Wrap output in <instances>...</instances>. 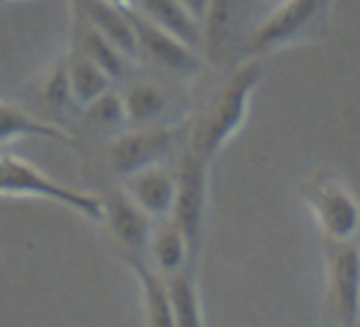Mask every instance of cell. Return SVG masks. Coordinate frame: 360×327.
<instances>
[{
  "label": "cell",
  "instance_id": "obj_26",
  "mask_svg": "<svg viewBox=\"0 0 360 327\" xmlns=\"http://www.w3.org/2000/svg\"><path fill=\"white\" fill-rule=\"evenodd\" d=\"M358 304H360V298H358Z\"/></svg>",
  "mask_w": 360,
  "mask_h": 327
},
{
  "label": "cell",
  "instance_id": "obj_21",
  "mask_svg": "<svg viewBox=\"0 0 360 327\" xmlns=\"http://www.w3.org/2000/svg\"><path fill=\"white\" fill-rule=\"evenodd\" d=\"M41 100H44L50 109H64L66 105L73 102V98H70L68 57L66 55L57 59L55 64L46 70L44 80H41Z\"/></svg>",
  "mask_w": 360,
  "mask_h": 327
},
{
  "label": "cell",
  "instance_id": "obj_9",
  "mask_svg": "<svg viewBox=\"0 0 360 327\" xmlns=\"http://www.w3.org/2000/svg\"><path fill=\"white\" fill-rule=\"evenodd\" d=\"M102 204H105L102 221L107 223L125 261L148 259L154 221L122 189L111 191L109 196L102 198Z\"/></svg>",
  "mask_w": 360,
  "mask_h": 327
},
{
  "label": "cell",
  "instance_id": "obj_7",
  "mask_svg": "<svg viewBox=\"0 0 360 327\" xmlns=\"http://www.w3.org/2000/svg\"><path fill=\"white\" fill-rule=\"evenodd\" d=\"M129 18L136 35L139 55H146L152 64H157L166 73L179 80H195L202 73V57L198 48L184 44L181 39L166 32V30L150 23L139 12L129 7Z\"/></svg>",
  "mask_w": 360,
  "mask_h": 327
},
{
  "label": "cell",
  "instance_id": "obj_25",
  "mask_svg": "<svg viewBox=\"0 0 360 327\" xmlns=\"http://www.w3.org/2000/svg\"><path fill=\"white\" fill-rule=\"evenodd\" d=\"M356 327H360V321H358V325H356Z\"/></svg>",
  "mask_w": 360,
  "mask_h": 327
},
{
  "label": "cell",
  "instance_id": "obj_4",
  "mask_svg": "<svg viewBox=\"0 0 360 327\" xmlns=\"http://www.w3.org/2000/svg\"><path fill=\"white\" fill-rule=\"evenodd\" d=\"M191 123L184 125H148V128H131L120 132L111 141L107 150L109 168L118 178H129L134 173L163 166L177 152H184L188 141Z\"/></svg>",
  "mask_w": 360,
  "mask_h": 327
},
{
  "label": "cell",
  "instance_id": "obj_16",
  "mask_svg": "<svg viewBox=\"0 0 360 327\" xmlns=\"http://www.w3.org/2000/svg\"><path fill=\"white\" fill-rule=\"evenodd\" d=\"M122 100H125L127 123L134 128L159 125L170 107L168 91L161 85H157V82H148V80L129 85V89L122 94Z\"/></svg>",
  "mask_w": 360,
  "mask_h": 327
},
{
  "label": "cell",
  "instance_id": "obj_2",
  "mask_svg": "<svg viewBox=\"0 0 360 327\" xmlns=\"http://www.w3.org/2000/svg\"><path fill=\"white\" fill-rule=\"evenodd\" d=\"M335 0H281L261 14L243 41V55L256 59L320 37Z\"/></svg>",
  "mask_w": 360,
  "mask_h": 327
},
{
  "label": "cell",
  "instance_id": "obj_11",
  "mask_svg": "<svg viewBox=\"0 0 360 327\" xmlns=\"http://www.w3.org/2000/svg\"><path fill=\"white\" fill-rule=\"evenodd\" d=\"M122 191L148 214L152 221L170 218L174 193H177V178L168 168L157 166L125 178Z\"/></svg>",
  "mask_w": 360,
  "mask_h": 327
},
{
  "label": "cell",
  "instance_id": "obj_3",
  "mask_svg": "<svg viewBox=\"0 0 360 327\" xmlns=\"http://www.w3.org/2000/svg\"><path fill=\"white\" fill-rule=\"evenodd\" d=\"M0 198L46 200L89 221H102V214H105L102 196L68 187V184L50 178L37 164L18 157L14 152L0 155Z\"/></svg>",
  "mask_w": 360,
  "mask_h": 327
},
{
  "label": "cell",
  "instance_id": "obj_8",
  "mask_svg": "<svg viewBox=\"0 0 360 327\" xmlns=\"http://www.w3.org/2000/svg\"><path fill=\"white\" fill-rule=\"evenodd\" d=\"M328 295L340 327H356L360 319V250L352 241H328Z\"/></svg>",
  "mask_w": 360,
  "mask_h": 327
},
{
  "label": "cell",
  "instance_id": "obj_24",
  "mask_svg": "<svg viewBox=\"0 0 360 327\" xmlns=\"http://www.w3.org/2000/svg\"><path fill=\"white\" fill-rule=\"evenodd\" d=\"M0 261H3V254H0Z\"/></svg>",
  "mask_w": 360,
  "mask_h": 327
},
{
  "label": "cell",
  "instance_id": "obj_1",
  "mask_svg": "<svg viewBox=\"0 0 360 327\" xmlns=\"http://www.w3.org/2000/svg\"><path fill=\"white\" fill-rule=\"evenodd\" d=\"M259 82L261 64L256 59L236 66L224 85L215 91L207 109L191 123L186 150L207 161L218 157L220 150L243 130Z\"/></svg>",
  "mask_w": 360,
  "mask_h": 327
},
{
  "label": "cell",
  "instance_id": "obj_22",
  "mask_svg": "<svg viewBox=\"0 0 360 327\" xmlns=\"http://www.w3.org/2000/svg\"><path fill=\"white\" fill-rule=\"evenodd\" d=\"M179 3L188 9V12L200 20L202 30H204V20H207V14L211 9V0H179Z\"/></svg>",
  "mask_w": 360,
  "mask_h": 327
},
{
  "label": "cell",
  "instance_id": "obj_6",
  "mask_svg": "<svg viewBox=\"0 0 360 327\" xmlns=\"http://www.w3.org/2000/svg\"><path fill=\"white\" fill-rule=\"evenodd\" d=\"M302 196L328 241H352L360 232V204L333 175H315L302 187Z\"/></svg>",
  "mask_w": 360,
  "mask_h": 327
},
{
  "label": "cell",
  "instance_id": "obj_12",
  "mask_svg": "<svg viewBox=\"0 0 360 327\" xmlns=\"http://www.w3.org/2000/svg\"><path fill=\"white\" fill-rule=\"evenodd\" d=\"M129 7L150 23L166 30L193 48L204 46L202 23L195 18L179 0H129Z\"/></svg>",
  "mask_w": 360,
  "mask_h": 327
},
{
  "label": "cell",
  "instance_id": "obj_10",
  "mask_svg": "<svg viewBox=\"0 0 360 327\" xmlns=\"http://www.w3.org/2000/svg\"><path fill=\"white\" fill-rule=\"evenodd\" d=\"M70 5H73V12L84 18L94 30H98L122 57H139V44L129 18V7H120L111 0H70Z\"/></svg>",
  "mask_w": 360,
  "mask_h": 327
},
{
  "label": "cell",
  "instance_id": "obj_19",
  "mask_svg": "<svg viewBox=\"0 0 360 327\" xmlns=\"http://www.w3.org/2000/svg\"><path fill=\"white\" fill-rule=\"evenodd\" d=\"M66 57H68L70 98H73V105L84 109L96 98L105 94V91L111 89V78L98 64H94L84 55L75 53V50H70Z\"/></svg>",
  "mask_w": 360,
  "mask_h": 327
},
{
  "label": "cell",
  "instance_id": "obj_13",
  "mask_svg": "<svg viewBox=\"0 0 360 327\" xmlns=\"http://www.w3.org/2000/svg\"><path fill=\"white\" fill-rule=\"evenodd\" d=\"M16 139H48L55 143L75 141L64 128L30 114L23 107L0 98V143H9Z\"/></svg>",
  "mask_w": 360,
  "mask_h": 327
},
{
  "label": "cell",
  "instance_id": "obj_20",
  "mask_svg": "<svg viewBox=\"0 0 360 327\" xmlns=\"http://www.w3.org/2000/svg\"><path fill=\"white\" fill-rule=\"evenodd\" d=\"M84 118L94 125L96 130H120L129 125L127 123V111H125V100H122V94L109 89L105 91L100 98H96L91 105H86L84 109Z\"/></svg>",
  "mask_w": 360,
  "mask_h": 327
},
{
  "label": "cell",
  "instance_id": "obj_17",
  "mask_svg": "<svg viewBox=\"0 0 360 327\" xmlns=\"http://www.w3.org/2000/svg\"><path fill=\"white\" fill-rule=\"evenodd\" d=\"M70 50H75V53L84 55L86 59L94 61V64H98L111 80L120 78L122 70H125L127 59L122 57L98 30L91 27L86 20L77 16L75 12H73V48Z\"/></svg>",
  "mask_w": 360,
  "mask_h": 327
},
{
  "label": "cell",
  "instance_id": "obj_5",
  "mask_svg": "<svg viewBox=\"0 0 360 327\" xmlns=\"http://www.w3.org/2000/svg\"><path fill=\"white\" fill-rule=\"evenodd\" d=\"M209 175H211V161L202 159L195 152L184 148L179 157V166L174 171L177 193H174V204L168 221L177 225V230L186 239L191 250V261L195 269H198L202 245H204V230H207Z\"/></svg>",
  "mask_w": 360,
  "mask_h": 327
},
{
  "label": "cell",
  "instance_id": "obj_14",
  "mask_svg": "<svg viewBox=\"0 0 360 327\" xmlns=\"http://www.w3.org/2000/svg\"><path fill=\"white\" fill-rule=\"evenodd\" d=\"M127 266L139 282L146 325L148 327H174L166 278L154 271L148 264V259H134V261H127Z\"/></svg>",
  "mask_w": 360,
  "mask_h": 327
},
{
  "label": "cell",
  "instance_id": "obj_18",
  "mask_svg": "<svg viewBox=\"0 0 360 327\" xmlns=\"http://www.w3.org/2000/svg\"><path fill=\"white\" fill-rule=\"evenodd\" d=\"M198 269H184L166 278L174 327H207L202 314V300L198 291Z\"/></svg>",
  "mask_w": 360,
  "mask_h": 327
},
{
  "label": "cell",
  "instance_id": "obj_23",
  "mask_svg": "<svg viewBox=\"0 0 360 327\" xmlns=\"http://www.w3.org/2000/svg\"><path fill=\"white\" fill-rule=\"evenodd\" d=\"M12 3H18V0H0V5H12Z\"/></svg>",
  "mask_w": 360,
  "mask_h": 327
},
{
  "label": "cell",
  "instance_id": "obj_15",
  "mask_svg": "<svg viewBox=\"0 0 360 327\" xmlns=\"http://www.w3.org/2000/svg\"><path fill=\"white\" fill-rule=\"evenodd\" d=\"M148 264L163 278H170L184 269H195L191 261L188 243L172 221L154 225L148 248Z\"/></svg>",
  "mask_w": 360,
  "mask_h": 327
}]
</instances>
